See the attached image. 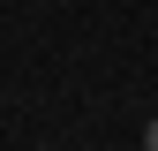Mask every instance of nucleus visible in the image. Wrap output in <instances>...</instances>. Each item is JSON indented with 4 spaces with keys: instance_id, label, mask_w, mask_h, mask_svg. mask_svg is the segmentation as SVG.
Masks as SVG:
<instances>
[{
    "instance_id": "f257e3e1",
    "label": "nucleus",
    "mask_w": 158,
    "mask_h": 151,
    "mask_svg": "<svg viewBox=\"0 0 158 151\" xmlns=\"http://www.w3.org/2000/svg\"><path fill=\"white\" fill-rule=\"evenodd\" d=\"M143 151H158V121H151V128H143Z\"/></svg>"
}]
</instances>
